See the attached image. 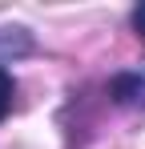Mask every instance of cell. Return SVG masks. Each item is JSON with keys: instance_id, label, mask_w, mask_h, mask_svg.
Listing matches in <instances>:
<instances>
[{"instance_id": "cell-1", "label": "cell", "mask_w": 145, "mask_h": 149, "mask_svg": "<svg viewBox=\"0 0 145 149\" xmlns=\"http://www.w3.org/2000/svg\"><path fill=\"white\" fill-rule=\"evenodd\" d=\"M113 93H117L121 105H141L145 109V73L141 77H121L117 85H113Z\"/></svg>"}, {"instance_id": "cell-2", "label": "cell", "mask_w": 145, "mask_h": 149, "mask_svg": "<svg viewBox=\"0 0 145 149\" xmlns=\"http://www.w3.org/2000/svg\"><path fill=\"white\" fill-rule=\"evenodd\" d=\"M12 97H16V85H12V77L0 69V121L8 117V109H12Z\"/></svg>"}, {"instance_id": "cell-3", "label": "cell", "mask_w": 145, "mask_h": 149, "mask_svg": "<svg viewBox=\"0 0 145 149\" xmlns=\"http://www.w3.org/2000/svg\"><path fill=\"white\" fill-rule=\"evenodd\" d=\"M133 28L145 32V4H141V8H133Z\"/></svg>"}]
</instances>
